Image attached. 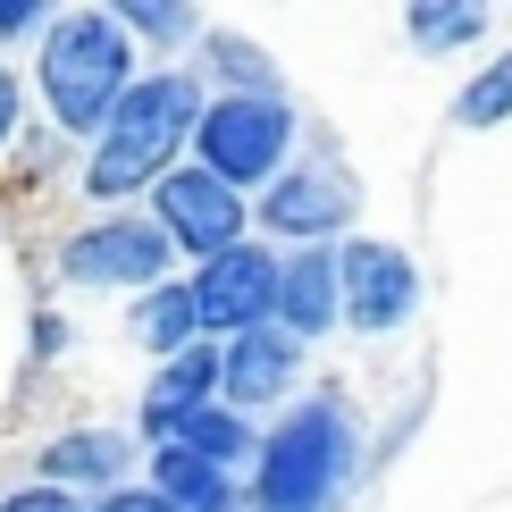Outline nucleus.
<instances>
[{
  "label": "nucleus",
  "mask_w": 512,
  "mask_h": 512,
  "mask_svg": "<svg viewBox=\"0 0 512 512\" xmlns=\"http://www.w3.org/2000/svg\"><path fill=\"white\" fill-rule=\"evenodd\" d=\"M210 403H219V345H194V353L160 361V378L143 387V412L135 420H143V437H152V445H168L194 412H210Z\"/></svg>",
  "instance_id": "obj_13"
},
{
  "label": "nucleus",
  "mask_w": 512,
  "mask_h": 512,
  "mask_svg": "<svg viewBox=\"0 0 512 512\" xmlns=\"http://www.w3.org/2000/svg\"><path fill=\"white\" fill-rule=\"evenodd\" d=\"M353 202H361V185L345 177V168H336V160H311V168H286L277 185H261L252 219H261L277 244L311 252V244H336V236L353 227Z\"/></svg>",
  "instance_id": "obj_8"
},
{
  "label": "nucleus",
  "mask_w": 512,
  "mask_h": 512,
  "mask_svg": "<svg viewBox=\"0 0 512 512\" xmlns=\"http://www.w3.org/2000/svg\"><path fill=\"white\" fill-rule=\"evenodd\" d=\"M194 319H202V336H252V328H269L277 319V252L269 244H227L219 261H202L194 277Z\"/></svg>",
  "instance_id": "obj_9"
},
{
  "label": "nucleus",
  "mask_w": 512,
  "mask_h": 512,
  "mask_svg": "<svg viewBox=\"0 0 512 512\" xmlns=\"http://www.w3.org/2000/svg\"><path fill=\"white\" fill-rule=\"evenodd\" d=\"M17 126H26V84H17V68L0 59V152L17 143Z\"/></svg>",
  "instance_id": "obj_22"
},
{
  "label": "nucleus",
  "mask_w": 512,
  "mask_h": 512,
  "mask_svg": "<svg viewBox=\"0 0 512 512\" xmlns=\"http://www.w3.org/2000/svg\"><path fill=\"white\" fill-rule=\"evenodd\" d=\"M126 328H135V345H152L160 361L194 353V345H202V319H194V286H185V277H168V286L135 294V311H126Z\"/></svg>",
  "instance_id": "obj_15"
},
{
  "label": "nucleus",
  "mask_w": 512,
  "mask_h": 512,
  "mask_svg": "<svg viewBox=\"0 0 512 512\" xmlns=\"http://www.w3.org/2000/svg\"><path fill=\"white\" fill-rule=\"evenodd\" d=\"M202 76L185 68H152L126 84V101L110 110V126L93 135V152H84V194L93 202H135L152 194V185L168 177V168H185V143H194L202 126Z\"/></svg>",
  "instance_id": "obj_1"
},
{
  "label": "nucleus",
  "mask_w": 512,
  "mask_h": 512,
  "mask_svg": "<svg viewBox=\"0 0 512 512\" xmlns=\"http://www.w3.org/2000/svg\"><path fill=\"white\" fill-rule=\"evenodd\" d=\"M361 471V420L345 395H303L277 412V429H261L252 454L244 512H336Z\"/></svg>",
  "instance_id": "obj_2"
},
{
  "label": "nucleus",
  "mask_w": 512,
  "mask_h": 512,
  "mask_svg": "<svg viewBox=\"0 0 512 512\" xmlns=\"http://www.w3.org/2000/svg\"><path fill=\"white\" fill-rule=\"evenodd\" d=\"M202 51H210V68L227 76V93H277V68H269L261 51H252L244 34H210Z\"/></svg>",
  "instance_id": "obj_20"
},
{
  "label": "nucleus",
  "mask_w": 512,
  "mask_h": 512,
  "mask_svg": "<svg viewBox=\"0 0 512 512\" xmlns=\"http://www.w3.org/2000/svg\"><path fill=\"white\" fill-rule=\"evenodd\" d=\"M403 34H412V51H462V42L487 34V9H471V0H412Z\"/></svg>",
  "instance_id": "obj_17"
},
{
  "label": "nucleus",
  "mask_w": 512,
  "mask_h": 512,
  "mask_svg": "<svg viewBox=\"0 0 512 512\" xmlns=\"http://www.w3.org/2000/svg\"><path fill=\"white\" fill-rule=\"evenodd\" d=\"M168 445H185V454H202L210 471H244V462L261 454V429H252L244 412H227V403H210V412H194V420H185V429L168 437Z\"/></svg>",
  "instance_id": "obj_16"
},
{
  "label": "nucleus",
  "mask_w": 512,
  "mask_h": 512,
  "mask_svg": "<svg viewBox=\"0 0 512 512\" xmlns=\"http://www.w3.org/2000/svg\"><path fill=\"white\" fill-rule=\"evenodd\" d=\"M143 219L168 236V252H185V261H219L227 244H244V227H252V202L236 194V185H219L210 168H168V177L152 185V210Z\"/></svg>",
  "instance_id": "obj_5"
},
{
  "label": "nucleus",
  "mask_w": 512,
  "mask_h": 512,
  "mask_svg": "<svg viewBox=\"0 0 512 512\" xmlns=\"http://www.w3.org/2000/svg\"><path fill=\"white\" fill-rule=\"evenodd\" d=\"M84 512H168V504L152 496V487H135V479H126L118 496H93V504H84Z\"/></svg>",
  "instance_id": "obj_24"
},
{
  "label": "nucleus",
  "mask_w": 512,
  "mask_h": 512,
  "mask_svg": "<svg viewBox=\"0 0 512 512\" xmlns=\"http://www.w3.org/2000/svg\"><path fill=\"white\" fill-rule=\"evenodd\" d=\"M336 303H345L353 336H395L420 311V261L387 236H353L336 244Z\"/></svg>",
  "instance_id": "obj_7"
},
{
  "label": "nucleus",
  "mask_w": 512,
  "mask_h": 512,
  "mask_svg": "<svg viewBox=\"0 0 512 512\" xmlns=\"http://www.w3.org/2000/svg\"><path fill=\"white\" fill-rule=\"evenodd\" d=\"M143 487H152L168 512H244L236 471H210V462L185 454V445H152V479Z\"/></svg>",
  "instance_id": "obj_14"
},
{
  "label": "nucleus",
  "mask_w": 512,
  "mask_h": 512,
  "mask_svg": "<svg viewBox=\"0 0 512 512\" xmlns=\"http://www.w3.org/2000/svg\"><path fill=\"white\" fill-rule=\"evenodd\" d=\"M336 319H345V303H336V244L286 252V261H277V319L269 328H286L294 345H319Z\"/></svg>",
  "instance_id": "obj_11"
},
{
  "label": "nucleus",
  "mask_w": 512,
  "mask_h": 512,
  "mask_svg": "<svg viewBox=\"0 0 512 512\" xmlns=\"http://www.w3.org/2000/svg\"><path fill=\"white\" fill-rule=\"evenodd\" d=\"M42 26H51V9H42V0H0V42H17V34L42 42Z\"/></svg>",
  "instance_id": "obj_23"
},
{
  "label": "nucleus",
  "mask_w": 512,
  "mask_h": 512,
  "mask_svg": "<svg viewBox=\"0 0 512 512\" xmlns=\"http://www.w3.org/2000/svg\"><path fill=\"white\" fill-rule=\"evenodd\" d=\"M454 118H462V126H504V118H512V42H504L496 59H487L471 84H462Z\"/></svg>",
  "instance_id": "obj_19"
},
{
  "label": "nucleus",
  "mask_w": 512,
  "mask_h": 512,
  "mask_svg": "<svg viewBox=\"0 0 512 512\" xmlns=\"http://www.w3.org/2000/svg\"><path fill=\"white\" fill-rule=\"evenodd\" d=\"M126 471H135L126 429H68L42 445V487H68V496H118Z\"/></svg>",
  "instance_id": "obj_12"
},
{
  "label": "nucleus",
  "mask_w": 512,
  "mask_h": 512,
  "mask_svg": "<svg viewBox=\"0 0 512 512\" xmlns=\"http://www.w3.org/2000/svg\"><path fill=\"white\" fill-rule=\"evenodd\" d=\"M126 84H135V42H126L118 9H59L51 26L34 42V93L42 110H51L59 135H84L93 143L110 110L126 101Z\"/></svg>",
  "instance_id": "obj_3"
},
{
  "label": "nucleus",
  "mask_w": 512,
  "mask_h": 512,
  "mask_svg": "<svg viewBox=\"0 0 512 512\" xmlns=\"http://www.w3.org/2000/svg\"><path fill=\"white\" fill-rule=\"evenodd\" d=\"M118 26H126V42H152V51H177V42H194L202 34V17L185 9V0H118Z\"/></svg>",
  "instance_id": "obj_18"
},
{
  "label": "nucleus",
  "mask_w": 512,
  "mask_h": 512,
  "mask_svg": "<svg viewBox=\"0 0 512 512\" xmlns=\"http://www.w3.org/2000/svg\"><path fill=\"white\" fill-rule=\"evenodd\" d=\"M294 152V101L286 93H210L194 126V168H210L219 185H277Z\"/></svg>",
  "instance_id": "obj_4"
},
{
  "label": "nucleus",
  "mask_w": 512,
  "mask_h": 512,
  "mask_svg": "<svg viewBox=\"0 0 512 512\" xmlns=\"http://www.w3.org/2000/svg\"><path fill=\"white\" fill-rule=\"evenodd\" d=\"M168 236L143 210H110V219H93V227H76L68 244H59V277L68 286H126V294H152L168 286Z\"/></svg>",
  "instance_id": "obj_6"
},
{
  "label": "nucleus",
  "mask_w": 512,
  "mask_h": 512,
  "mask_svg": "<svg viewBox=\"0 0 512 512\" xmlns=\"http://www.w3.org/2000/svg\"><path fill=\"white\" fill-rule=\"evenodd\" d=\"M303 378V345L286 328H252L219 345V403L227 412H261V403H286V387Z\"/></svg>",
  "instance_id": "obj_10"
},
{
  "label": "nucleus",
  "mask_w": 512,
  "mask_h": 512,
  "mask_svg": "<svg viewBox=\"0 0 512 512\" xmlns=\"http://www.w3.org/2000/svg\"><path fill=\"white\" fill-rule=\"evenodd\" d=\"M0 512H84V496H68V487H9V496H0Z\"/></svg>",
  "instance_id": "obj_21"
}]
</instances>
